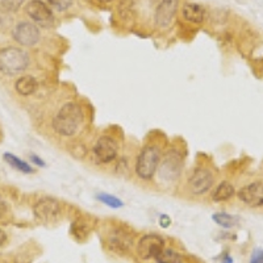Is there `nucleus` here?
<instances>
[{
	"mask_svg": "<svg viewBox=\"0 0 263 263\" xmlns=\"http://www.w3.org/2000/svg\"><path fill=\"white\" fill-rule=\"evenodd\" d=\"M84 121V112L81 105L75 102H69L60 108L55 114L51 126L57 135L62 137H71L79 130Z\"/></svg>",
	"mask_w": 263,
	"mask_h": 263,
	"instance_id": "f257e3e1",
	"label": "nucleus"
},
{
	"mask_svg": "<svg viewBox=\"0 0 263 263\" xmlns=\"http://www.w3.org/2000/svg\"><path fill=\"white\" fill-rule=\"evenodd\" d=\"M29 54L21 48L7 46L0 49V72L4 75L21 74L29 67Z\"/></svg>",
	"mask_w": 263,
	"mask_h": 263,
	"instance_id": "f03ea898",
	"label": "nucleus"
},
{
	"mask_svg": "<svg viewBox=\"0 0 263 263\" xmlns=\"http://www.w3.org/2000/svg\"><path fill=\"white\" fill-rule=\"evenodd\" d=\"M161 149L156 145H146L136 159L135 171L140 179L150 180L156 175L161 162Z\"/></svg>",
	"mask_w": 263,
	"mask_h": 263,
	"instance_id": "7ed1b4c3",
	"label": "nucleus"
},
{
	"mask_svg": "<svg viewBox=\"0 0 263 263\" xmlns=\"http://www.w3.org/2000/svg\"><path fill=\"white\" fill-rule=\"evenodd\" d=\"M215 184V174L205 166L196 167L187 180V189L195 196L206 194Z\"/></svg>",
	"mask_w": 263,
	"mask_h": 263,
	"instance_id": "20e7f679",
	"label": "nucleus"
},
{
	"mask_svg": "<svg viewBox=\"0 0 263 263\" xmlns=\"http://www.w3.org/2000/svg\"><path fill=\"white\" fill-rule=\"evenodd\" d=\"M33 215L37 220L45 224L57 221L62 215V205L57 199L51 196H44L37 200L33 206Z\"/></svg>",
	"mask_w": 263,
	"mask_h": 263,
	"instance_id": "39448f33",
	"label": "nucleus"
},
{
	"mask_svg": "<svg viewBox=\"0 0 263 263\" xmlns=\"http://www.w3.org/2000/svg\"><path fill=\"white\" fill-rule=\"evenodd\" d=\"M27 15L29 16L30 20L41 28H51L55 23V17L51 11L50 7L42 0H30L25 7Z\"/></svg>",
	"mask_w": 263,
	"mask_h": 263,
	"instance_id": "423d86ee",
	"label": "nucleus"
},
{
	"mask_svg": "<svg viewBox=\"0 0 263 263\" xmlns=\"http://www.w3.org/2000/svg\"><path fill=\"white\" fill-rule=\"evenodd\" d=\"M12 39L18 45L32 48V46L37 45L41 40V32L34 23L21 21L12 29Z\"/></svg>",
	"mask_w": 263,
	"mask_h": 263,
	"instance_id": "0eeeda50",
	"label": "nucleus"
},
{
	"mask_svg": "<svg viewBox=\"0 0 263 263\" xmlns=\"http://www.w3.org/2000/svg\"><path fill=\"white\" fill-rule=\"evenodd\" d=\"M92 153L100 163H111L117 158L119 144L112 136H100L93 145Z\"/></svg>",
	"mask_w": 263,
	"mask_h": 263,
	"instance_id": "6e6552de",
	"label": "nucleus"
},
{
	"mask_svg": "<svg viewBox=\"0 0 263 263\" xmlns=\"http://www.w3.org/2000/svg\"><path fill=\"white\" fill-rule=\"evenodd\" d=\"M179 8V0H161L154 12V24L158 29H168L173 25Z\"/></svg>",
	"mask_w": 263,
	"mask_h": 263,
	"instance_id": "1a4fd4ad",
	"label": "nucleus"
},
{
	"mask_svg": "<svg viewBox=\"0 0 263 263\" xmlns=\"http://www.w3.org/2000/svg\"><path fill=\"white\" fill-rule=\"evenodd\" d=\"M164 249V239L157 234H146L138 241L137 254L141 259H156L157 255Z\"/></svg>",
	"mask_w": 263,
	"mask_h": 263,
	"instance_id": "9d476101",
	"label": "nucleus"
},
{
	"mask_svg": "<svg viewBox=\"0 0 263 263\" xmlns=\"http://www.w3.org/2000/svg\"><path fill=\"white\" fill-rule=\"evenodd\" d=\"M182 168V158L177 152H168L163 158H161L158 170L161 178L166 180H173L178 177Z\"/></svg>",
	"mask_w": 263,
	"mask_h": 263,
	"instance_id": "9b49d317",
	"label": "nucleus"
},
{
	"mask_svg": "<svg viewBox=\"0 0 263 263\" xmlns=\"http://www.w3.org/2000/svg\"><path fill=\"white\" fill-rule=\"evenodd\" d=\"M243 204L253 208L263 206V182H254L245 185L237 194Z\"/></svg>",
	"mask_w": 263,
	"mask_h": 263,
	"instance_id": "f8f14e48",
	"label": "nucleus"
},
{
	"mask_svg": "<svg viewBox=\"0 0 263 263\" xmlns=\"http://www.w3.org/2000/svg\"><path fill=\"white\" fill-rule=\"evenodd\" d=\"M107 241L108 248L114 251H117L120 254L125 253L130 248L132 243H133V239L125 232H123V230H115L114 233L108 236Z\"/></svg>",
	"mask_w": 263,
	"mask_h": 263,
	"instance_id": "ddd939ff",
	"label": "nucleus"
},
{
	"mask_svg": "<svg viewBox=\"0 0 263 263\" xmlns=\"http://www.w3.org/2000/svg\"><path fill=\"white\" fill-rule=\"evenodd\" d=\"M182 16L191 24H201L205 20V8L199 3H185L182 8Z\"/></svg>",
	"mask_w": 263,
	"mask_h": 263,
	"instance_id": "4468645a",
	"label": "nucleus"
},
{
	"mask_svg": "<svg viewBox=\"0 0 263 263\" xmlns=\"http://www.w3.org/2000/svg\"><path fill=\"white\" fill-rule=\"evenodd\" d=\"M15 90L21 96H30L39 90V83L32 75H24L16 81Z\"/></svg>",
	"mask_w": 263,
	"mask_h": 263,
	"instance_id": "2eb2a0df",
	"label": "nucleus"
},
{
	"mask_svg": "<svg viewBox=\"0 0 263 263\" xmlns=\"http://www.w3.org/2000/svg\"><path fill=\"white\" fill-rule=\"evenodd\" d=\"M236 194V190H234L233 184L229 182H221L220 184L216 187V190L212 194L213 201H217V203H222V201L229 200L230 197H233Z\"/></svg>",
	"mask_w": 263,
	"mask_h": 263,
	"instance_id": "dca6fc26",
	"label": "nucleus"
},
{
	"mask_svg": "<svg viewBox=\"0 0 263 263\" xmlns=\"http://www.w3.org/2000/svg\"><path fill=\"white\" fill-rule=\"evenodd\" d=\"M3 158H4V161H6L7 163L11 166V167L16 168L17 171H21V173L32 174L33 171H34L29 163H27V162L23 161L21 158L16 157L15 154H12V153H4Z\"/></svg>",
	"mask_w": 263,
	"mask_h": 263,
	"instance_id": "f3484780",
	"label": "nucleus"
},
{
	"mask_svg": "<svg viewBox=\"0 0 263 263\" xmlns=\"http://www.w3.org/2000/svg\"><path fill=\"white\" fill-rule=\"evenodd\" d=\"M212 220L221 228H225V229H230V228L236 227L238 224V218L234 217L233 215H229V213L225 212L215 213L212 216Z\"/></svg>",
	"mask_w": 263,
	"mask_h": 263,
	"instance_id": "a211bd4d",
	"label": "nucleus"
},
{
	"mask_svg": "<svg viewBox=\"0 0 263 263\" xmlns=\"http://www.w3.org/2000/svg\"><path fill=\"white\" fill-rule=\"evenodd\" d=\"M157 263H182V257L178 251L173 249H163V250L157 255Z\"/></svg>",
	"mask_w": 263,
	"mask_h": 263,
	"instance_id": "6ab92c4d",
	"label": "nucleus"
},
{
	"mask_svg": "<svg viewBox=\"0 0 263 263\" xmlns=\"http://www.w3.org/2000/svg\"><path fill=\"white\" fill-rule=\"evenodd\" d=\"M25 0H0V8L3 12L13 13L17 12L20 7L24 4Z\"/></svg>",
	"mask_w": 263,
	"mask_h": 263,
	"instance_id": "aec40b11",
	"label": "nucleus"
},
{
	"mask_svg": "<svg viewBox=\"0 0 263 263\" xmlns=\"http://www.w3.org/2000/svg\"><path fill=\"white\" fill-rule=\"evenodd\" d=\"M98 200H100L102 203H104L105 205L111 206V208H115V210H117V208H121V206H123V201L120 200V199H117V197L114 196V195L104 194V192H102V194L98 195Z\"/></svg>",
	"mask_w": 263,
	"mask_h": 263,
	"instance_id": "412c9836",
	"label": "nucleus"
},
{
	"mask_svg": "<svg viewBox=\"0 0 263 263\" xmlns=\"http://www.w3.org/2000/svg\"><path fill=\"white\" fill-rule=\"evenodd\" d=\"M50 8L55 9L58 12H65L72 6L74 0H48Z\"/></svg>",
	"mask_w": 263,
	"mask_h": 263,
	"instance_id": "4be33fe9",
	"label": "nucleus"
},
{
	"mask_svg": "<svg viewBox=\"0 0 263 263\" xmlns=\"http://www.w3.org/2000/svg\"><path fill=\"white\" fill-rule=\"evenodd\" d=\"M250 263H263V249H255L251 253Z\"/></svg>",
	"mask_w": 263,
	"mask_h": 263,
	"instance_id": "5701e85b",
	"label": "nucleus"
},
{
	"mask_svg": "<svg viewBox=\"0 0 263 263\" xmlns=\"http://www.w3.org/2000/svg\"><path fill=\"white\" fill-rule=\"evenodd\" d=\"M159 224L163 228H168L171 224V218L168 217L167 215H162L161 217H159Z\"/></svg>",
	"mask_w": 263,
	"mask_h": 263,
	"instance_id": "b1692460",
	"label": "nucleus"
},
{
	"mask_svg": "<svg viewBox=\"0 0 263 263\" xmlns=\"http://www.w3.org/2000/svg\"><path fill=\"white\" fill-rule=\"evenodd\" d=\"M30 161H32L34 164H37L39 167H45V162L42 161V159L40 158V157L33 156V154H32V156H30Z\"/></svg>",
	"mask_w": 263,
	"mask_h": 263,
	"instance_id": "393cba45",
	"label": "nucleus"
},
{
	"mask_svg": "<svg viewBox=\"0 0 263 263\" xmlns=\"http://www.w3.org/2000/svg\"><path fill=\"white\" fill-rule=\"evenodd\" d=\"M6 213H7V204H6V201H4L3 199L0 197V217H3Z\"/></svg>",
	"mask_w": 263,
	"mask_h": 263,
	"instance_id": "a878e982",
	"label": "nucleus"
},
{
	"mask_svg": "<svg viewBox=\"0 0 263 263\" xmlns=\"http://www.w3.org/2000/svg\"><path fill=\"white\" fill-rule=\"evenodd\" d=\"M7 241V234L3 229H0V248L6 243Z\"/></svg>",
	"mask_w": 263,
	"mask_h": 263,
	"instance_id": "bb28decb",
	"label": "nucleus"
},
{
	"mask_svg": "<svg viewBox=\"0 0 263 263\" xmlns=\"http://www.w3.org/2000/svg\"><path fill=\"white\" fill-rule=\"evenodd\" d=\"M221 263H233V259H232V257H229V255H227V257L222 259Z\"/></svg>",
	"mask_w": 263,
	"mask_h": 263,
	"instance_id": "cd10ccee",
	"label": "nucleus"
},
{
	"mask_svg": "<svg viewBox=\"0 0 263 263\" xmlns=\"http://www.w3.org/2000/svg\"><path fill=\"white\" fill-rule=\"evenodd\" d=\"M98 2H100V3H111V2H114V0H98Z\"/></svg>",
	"mask_w": 263,
	"mask_h": 263,
	"instance_id": "c85d7f7f",
	"label": "nucleus"
}]
</instances>
